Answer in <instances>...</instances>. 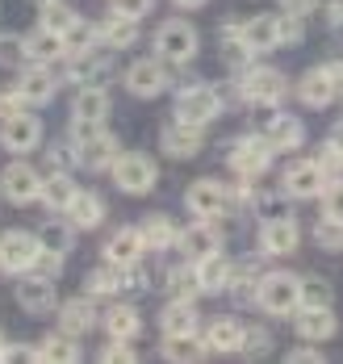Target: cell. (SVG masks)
Instances as JSON below:
<instances>
[{"label": "cell", "instance_id": "obj_1", "mask_svg": "<svg viewBox=\"0 0 343 364\" xmlns=\"http://www.w3.org/2000/svg\"><path fill=\"white\" fill-rule=\"evenodd\" d=\"M239 97L247 105H260V109H276L285 97H289V80L281 68H268V63H247L239 75Z\"/></svg>", "mask_w": 343, "mask_h": 364}, {"label": "cell", "instance_id": "obj_2", "mask_svg": "<svg viewBox=\"0 0 343 364\" xmlns=\"http://www.w3.org/2000/svg\"><path fill=\"white\" fill-rule=\"evenodd\" d=\"M256 306L272 314V318H293V310L302 306V277L298 272H264L260 277V289H256Z\"/></svg>", "mask_w": 343, "mask_h": 364}, {"label": "cell", "instance_id": "obj_3", "mask_svg": "<svg viewBox=\"0 0 343 364\" xmlns=\"http://www.w3.org/2000/svg\"><path fill=\"white\" fill-rule=\"evenodd\" d=\"M155 55L163 59V63H176V68H185L197 59V50H201V34H197V26L185 21V17H168V21H159V30H155Z\"/></svg>", "mask_w": 343, "mask_h": 364}, {"label": "cell", "instance_id": "obj_4", "mask_svg": "<svg viewBox=\"0 0 343 364\" xmlns=\"http://www.w3.org/2000/svg\"><path fill=\"white\" fill-rule=\"evenodd\" d=\"M109 176H114V184L121 193L143 197V193H151L155 184H159V164L147 151H121L114 159V168H109Z\"/></svg>", "mask_w": 343, "mask_h": 364}, {"label": "cell", "instance_id": "obj_5", "mask_svg": "<svg viewBox=\"0 0 343 364\" xmlns=\"http://www.w3.org/2000/svg\"><path fill=\"white\" fill-rule=\"evenodd\" d=\"M272 143H268L264 134H243V139H234L227 151V168L239 176V181H260L268 168H272Z\"/></svg>", "mask_w": 343, "mask_h": 364}, {"label": "cell", "instance_id": "obj_6", "mask_svg": "<svg viewBox=\"0 0 343 364\" xmlns=\"http://www.w3.org/2000/svg\"><path fill=\"white\" fill-rule=\"evenodd\" d=\"M218 113H222V92L214 84H185L176 92V122H189V126L205 130Z\"/></svg>", "mask_w": 343, "mask_h": 364}, {"label": "cell", "instance_id": "obj_7", "mask_svg": "<svg viewBox=\"0 0 343 364\" xmlns=\"http://www.w3.org/2000/svg\"><path fill=\"white\" fill-rule=\"evenodd\" d=\"M42 176L34 164H26V159H13L4 172H0V197L9 201V205H34L42 197Z\"/></svg>", "mask_w": 343, "mask_h": 364}, {"label": "cell", "instance_id": "obj_8", "mask_svg": "<svg viewBox=\"0 0 343 364\" xmlns=\"http://www.w3.org/2000/svg\"><path fill=\"white\" fill-rule=\"evenodd\" d=\"M13 92L21 97L26 109H38V105H50V101H55L59 80H55V72H50V63H26V68H17Z\"/></svg>", "mask_w": 343, "mask_h": 364}, {"label": "cell", "instance_id": "obj_9", "mask_svg": "<svg viewBox=\"0 0 343 364\" xmlns=\"http://www.w3.org/2000/svg\"><path fill=\"white\" fill-rule=\"evenodd\" d=\"M42 255V239L34 230H4L0 235V272L21 277L34 268V259Z\"/></svg>", "mask_w": 343, "mask_h": 364}, {"label": "cell", "instance_id": "obj_10", "mask_svg": "<svg viewBox=\"0 0 343 364\" xmlns=\"http://www.w3.org/2000/svg\"><path fill=\"white\" fill-rule=\"evenodd\" d=\"M121 80H126V88L138 97V101H151V97H159L168 84H172V72H168V63L159 59V55H147V59H134L126 72H121Z\"/></svg>", "mask_w": 343, "mask_h": 364}, {"label": "cell", "instance_id": "obj_11", "mask_svg": "<svg viewBox=\"0 0 343 364\" xmlns=\"http://www.w3.org/2000/svg\"><path fill=\"white\" fill-rule=\"evenodd\" d=\"M0 146L9 151V155H30V151H38L42 146V117L38 113H13V117H4L0 122Z\"/></svg>", "mask_w": 343, "mask_h": 364}, {"label": "cell", "instance_id": "obj_12", "mask_svg": "<svg viewBox=\"0 0 343 364\" xmlns=\"http://www.w3.org/2000/svg\"><path fill=\"white\" fill-rule=\"evenodd\" d=\"M230 205V188L222 181H192L185 188V210H192V218H222Z\"/></svg>", "mask_w": 343, "mask_h": 364}, {"label": "cell", "instance_id": "obj_13", "mask_svg": "<svg viewBox=\"0 0 343 364\" xmlns=\"http://www.w3.org/2000/svg\"><path fill=\"white\" fill-rule=\"evenodd\" d=\"M13 297L26 314H50L59 310V289L50 277H38V272H21L17 285H13Z\"/></svg>", "mask_w": 343, "mask_h": 364}, {"label": "cell", "instance_id": "obj_14", "mask_svg": "<svg viewBox=\"0 0 343 364\" xmlns=\"http://www.w3.org/2000/svg\"><path fill=\"white\" fill-rule=\"evenodd\" d=\"M327 181H331V176L322 172V164H318V159H298V164H289V168H285L281 188H285V197H293V201H310V197H322Z\"/></svg>", "mask_w": 343, "mask_h": 364}, {"label": "cell", "instance_id": "obj_15", "mask_svg": "<svg viewBox=\"0 0 343 364\" xmlns=\"http://www.w3.org/2000/svg\"><path fill=\"white\" fill-rule=\"evenodd\" d=\"M302 243V226L289 214H272L260 218V252L264 255H293Z\"/></svg>", "mask_w": 343, "mask_h": 364}, {"label": "cell", "instance_id": "obj_16", "mask_svg": "<svg viewBox=\"0 0 343 364\" xmlns=\"http://www.w3.org/2000/svg\"><path fill=\"white\" fill-rule=\"evenodd\" d=\"M293 327L302 335V343H327L339 331V318H335L331 306H298L293 310Z\"/></svg>", "mask_w": 343, "mask_h": 364}, {"label": "cell", "instance_id": "obj_17", "mask_svg": "<svg viewBox=\"0 0 343 364\" xmlns=\"http://www.w3.org/2000/svg\"><path fill=\"white\" fill-rule=\"evenodd\" d=\"M55 318H59V331H63V335L84 339L88 331L97 327V301H92L88 293H80V297H72V301H59Z\"/></svg>", "mask_w": 343, "mask_h": 364}, {"label": "cell", "instance_id": "obj_18", "mask_svg": "<svg viewBox=\"0 0 343 364\" xmlns=\"http://www.w3.org/2000/svg\"><path fill=\"white\" fill-rule=\"evenodd\" d=\"M176 247L189 255V259H201V255L209 252H222V230H218V218H197L192 226L180 230V239H176Z\"/></svg>", "mask_w": 343, "mask_h": 364}, {"label": "cell", "instance_id": "obj_19", "mask_svg": "<svg viewBox=\"0 0 343 364\" xmlns=\"http://www.w3.org/2000/svg\"><path fill=\"white\" fill-rule=\"evenodd\" d=\"M143 252H147V243H143V230L138 226H117L114 235L105 239V264H114V268L138 264Z\"/></svg>", "mask_w": 343, "mask_h": 364}, {"label": "cell", "instance_id": "obj_20", "mask_svg": "<svg viewBox=\"0 0 343 364\" xmlns=\"http://www.w3.org/2000/svg\"><path fill=\"white\" fill-rule=\"evenodd\" d=\"M264 139L272 143V151H276V155H281V151H302V143H305L302 117L272 109V113H268V126H264Z\"/></svg>", "mask_w": 343, "mask_h": 364}, {"label": "cell", "instance_id": "obj_21", "mask_svg": "<svg viewBox=\"0 0 343 364\" xmlns=\"http://www.w3.org/2000/svg\"><path fill=\"white\" fill-rule=\"evenodd\" d=\"M243 42L251 46V55L281 50V13H256L243 21Z\"/></svg>", "mask_w": 343, "mask_h": 364}, {"label": "cell", "instance_id": "obj_22", "mask_svg": "<svg viewBox=\"0 0 343 364\" xmlns=\"http://www.w3.org/2000/svg\"><path fill=\"white\" fill-rule=\"evenodd\" d=\"M159 146H163V155H172V159H192V155L205 146V139H201V126L172 122V126L159 130Z\"/></svg>", "mask_w": 343, "mask_h": 364}, {"label": "cell", "instance_id": "obj_23", "mask_svg": "<svg viewBox=\"0 0 343 364\" xmlns=\"http://www.w3.org/2000/svg\"><path fill=\"white\" fill-rule=\"evenodd\" d=\"M335 97H339V88H335V80H331L327 68H310L298 80V101H302L305 109H327Z\"/></svg>", "mask_w": 343, "mask_h": 364}, {"label": "cell", "instance_id": "obj_24", "mask_svg": "<svg viewBox=\"0 0 343 364\" xmlns=\"http://www.w3.org/2000/svg\"><path fill=\"white\" fill-rule=\"evenodd\" d=\"M117 155H121V143L109 130L97 134V139H88V143H76V159H80V168H88V172H109Z\"/></svg>", "mask_w": 343, "mask_h": 364}, {"label": "cell", "instance_id": "obj_25", "mask_svg": "<svg viewBox=\"0 0 343 364\" xmlns=\"http://www.w3.org/2000/svg\"><path fill=\"white\" fill-rule=\"evenodd\" d=\"M243 335H247V327L227 314V318H214L201 339L209 343V352H218V356H234V352H243Z\"/></svg>", "mask_w": 343, "mask_h": 364}, {"label": "cell", "instance_id": "obj_26", "mask_svg": "<svg viewBox=\"0 0 343 364\" xmlns=\"http://www.w3.org/2000/svg\"><path fill=\"white\" fill-rule=\"evenodd\" d=\"M192 268H197L201 293H227L230 289V272H234V264H230L222 252H209V255H201V259H192Z\"/></svg>", "mask_w": 343, "mask_h": 364}, {"label": "cell", "instance_id": "obj_27", "mask_svg": "<svg viewBox=\"0 0 343 364\" xmlns=\"http://www.w3.org/2000/svg\"><path fill=\"white\" fill-rule=\"evenodd\" d=\"M72 117H76V122H109V88H101V84H80L76 101H72Z\"/></svg>", "mask_w": 343, "mask_h": 364}, {"label": "cell", "instance_id": "obj_28", "mask_svg": "<svg viewBox=\"0 0 343 364\" xmlns=\"http://www.w3.org/2000/svg\"><path fill=\"white\" fill-rule=\"evenodd\" d=\"M201 327V314L192 301H180V297H168V306L159 310V331L163 335H197Z\"/></svg>", "mask_w": 343, "mask_h": 364}, {"label": "cell", "instance_id": "obj_29", "mask_svg": "<svg viewBox=\"0 0 343 364\" xmlns=\"http://www.w3.org/2000/svg\"><path fill=\"white\" fill-rule=\"evenodd\" d=\"M97 42L109 46V50H130L138 42V21L121 17V13H109L105 21H97Z\"/></svg>", "mask_w": 343, "mask_h": 364}, {"label": "cell", "instance_id": "obj_30", "mask_svg": "<svg viewBox=\"0 0 343 364\" xmlns=\"http://www.w3.org/2000/svg\"><path fill=\"white\" fill-rule=\"evenodd\" d=\"M26 50H30V63H63L72 50H67V38L55 34V30H34L26 34Z\"/></svg>", "mask_w": 343, "mask_h": 364}, {"label": "cell", "instance_id": "obj_31", "mask_svg": "<svg viewBox=\"0 0 343 364\" xmlns=\"http://www.w3.org/2000/svg\"><path fill=\"white\" fill-rule=\"evenodd\" d=\"M76 181H72V172H50L46 181H42V205L46 210H55V214H67V205L76 201Z\"/></svg>", "mask_w": 343, "mask_h": 364}, {"label": "cell", "instance_id": "obj_32", "mask_svg": "<svg viewBox=\"0 0 343 364\" xmlns=\"http://www.w3.org/2000/svg\"><path fill=\"white\" fill-rule=\"evenodd\" d=\"M209 356V343L197 335H163V360L172 364H201Z\"/></svg>", "mask_w": 343, "mask_h": 364}, {"label": "cell", "instance_id": "obj_33", "mask_svg": "<svg viewBox=\"0 0 343 364\" xmlns=\"http://www.w3.org/2000/svg\"><path fill=\"white\" fill-rule=\"evenodd\" d=\"M105 331H109V339H138L143 314H138L130 301H114V306L105 310Z\"/></svg>", "mask_w": 343, "mask_h": 364}, {"label": "cell", "instance_id": "obj_34", "mask_svg": "<svg viewBox=\"0 0 343 364\" xmlns=\"http://www.w3.org/2000/svg\"><path fill=\"white\" fill-rule=\"evenodd\" d=\"M67 218H72L76 230H97V226L105 222V201H101L97 193H84V188H80L76 201L67 205Z\"/></svg>", "mask_w": 343, "mask_h": 364}, {"label": "cell", "instance_id": "obj_35", "mask_svg": "<svg viewBox=\"0 0 343 364\" xmlns=\"http://www.w3.org/2000/svg\"><path fill=\"white\" fill-rule=\"evenodd\" d=\"M138 230H143V243H147V252H168V247H176V239H180L176 222L168 218V214H151V218L143 222Z\"/></svg>", "mask_w": 343, "mask_h": 364}, {"label": "cell", "instance_id": "obj_36", "mask_svg": "<svg viewBox=\"0 0 343 364\" xmlns=\"http://www.w3.org/2000/svg\"><path fill=\"white\" fill-rule=\"evenodd\" d=\"M38 239H42V247H46V252L67 255L72 247H76V226H72L67 214H63V218H46V222H42V230H38Z\"/></svg>", "mask_w": 343, "mask_h": 364}, {"label": "cell", "instance_id": "obj_37", "mask_svg": "<svg viewBox=\"0 0 343 364\" xmlns=\"http://www.w3.org/2000/svg\"><path fill=\"white\" fill-rule=\"evenodd\" d=\"M34 360H50V364H76L80 360V348L72 343V335H63V331H55V335H46L38 348H34Z\"/></svg>", "mask_w": 343, "mask_h": 364}, {"label": "cell", "instance_id": "obj_38", "mask_svg": "<svg viewBox=\"0 0 343 364\" xmlns=\"http://www.w3.org/2000/svg\"><path fill=\"white\" fill-rule=\"evenodd\" d=\"M163 285H168V297H180V301H197V297H201V281H197L192 259L189 264H180V268H172Z\"/></svg>", "mask_w": 343, "mask_h": 364}, {"label": "cell", "instance_id": "obj_39", "mask_svg": "<svg viewBox=\"0 0 343 364\" xmlns=\"http://www.w3.org/2000/svg\"><path fill=\"white\" fill-rule=\"evenodd\" d=\"M260 264L256 259H243V264H234V272H230V293L239 297V301H256V289H260Z\"/></svg>", "mask_w": 343, "mask_h": 364}, {"label": "cell", "instance_id": "obj_40", "mask_svg": "<svg viewBox=\"0 0 343 364\" xmlns=\"http://www.w3.org/2000/svg\"><path fill=\"white\" fill-rule=\"evenodd\" d=\"M76 9L72 4H63V0H50V4H38V26L42 30H55V34H67L72 26H76Z\"/></svg>", "mask_w": 343, "mask_h": 364}, {"label": "cell", "instance_id": "obj_41", "mask_svg": "<svg viewBox=\"0 0 343 364\" xmlns=\"http://www.w3.org/2000/svg\"><path fill=\"white\" fill-rule=\"evenodd\" d=\"M84 293H88V297H117V293H121V268L105 264V268L88 272V281H84Z\"/></svg>", "mask_w": 343, "mask_h": 364}, {"label": "cell", "instance_id": "obj_42", "mask_svg": "<svg viewBox=\"0 0 343 364\" xmlns=\"http://www.w3.org/2000/svg\"><path fill=\"white\" fill-rule=\"evenodd\" d=\"M314 243H318L322 252L339 255L343 252V222L339 218H318L314 222Z\"/></svg>", "mask_w": 343, "mask_h": 364}, {"label": "cell", "instance_id": "obj_43", "mask_svg": "<svg viewBox=\"0 0 343 364\" xmlns=\"http://www.w3.org/2000/svg\"><path fill=\"white\" fill-rule=\"evenodd\" d=\"M30 63V50H26V38L21 34H0V68H26Z\"/></svg>", "mask_w": 343, "mask_h": 364}, {"label": "cell", "instance_id": "obj_44", "mask_svg": "<svg viewBox=\"0 0 343 364\" xmlns=\"http://www.w3.org/2000/svg\"><path fill=\"white\" fill-rule=\"evenodd\" d=\"M80 159H76V143H50L46 146V172H72Z\"/></svg>", "mask_w": 343, "mask_h": 364}, {"label": "cell", "instance_id": "obj_45", "mask_svg": "<svg viewBox=\"0 0 343 364\" xmlns=\"http://www.w3.org/2000/svg\"><path fill=\"white\" fill-rule=\"evenodd\" d=\"M331 301H335L331 281H322V277H302V306H331Z\"/></svg>", "mask_w": 343, "mask_h": 364}, {"label": "cell", "instance_id": "obj_46", "mask_svg": "<svg viewBox=\"0 0 343 364\" xmlns=\"http://www.w3.org/2000/svg\"><path fill=\"white\" fill-rule=\"evenodd\" d=\"M268 352H272V335H268L264 327H247V335H243V356L260 360V356H268Z\"/></svg>", "mask_w": 343, "mask_h": 364}, {"label": "cell", "instance_id": "obj_47", "mask_svg": "<svg viewBox=\"0 0 343 364\" xmlns=\"http://www.w3.org/2000/svg\"><path fill=\"white\" fill-rule=\"evenodd\" d=\"M305 42V17L281 13V46H302Z\"/></svg>", "mask_w": 343, "mask_h": 364}, {"label": "cell", "instance_id": "obj_48", "mask_svg": "<svg viewBox=\"0 0 343 364\" xmlns=\"http://www.w3.org/2000/svg\"><path fill=\"white\" fill-rule=\"evenodd\" d=\"M322 218L343 222V181H327V188H322Z\"/></svg>", "mask_w": 343, "mask_h": 364}, {"label": "cell", "instance_id": "obj_49", "mask_svg": "<svg viewBox=\"0 0 343 364\" xmlns=\"http://www.w3.org/2000/svg\"><path fill=\"white\" fill-rule=\"evenodd\" d=\"M30 272H38V277H50V281H55V277L63 272V255H59V252H46V247H42V255L34 259V268H30Z\"/></svg>", "mask_w": 343, "mask_h": 364}, {"label": "cell", "instance_id": "obj_50", "mask_svg": "<svg viewBox=\"0 0 343 364\" xmlns=\"http://www.w3.org/2000/svg\"><path fill=\"white\" fill-rule=\"evenodd\" d=\"M109 4H114V13H121V17H134V21H143V17L155 9V0H109Z\"/></svg>", "mask_w": 343, "mask_h": 364}, {"label": "cell", "instance_id": "obj_51", "mask_svg": "<svg viewBox=\"0 0 343 364\" xmlns=\"http://www.w3.org/2000/svg\"><path fill=\"white\" fill-rule=\"evenodd\" d=\"M101 360L105 364H114V360H121V364H130V360H138V352L130 348V339H114L105 352H101Z\"/></svg>", "mask_w": 343, "mask_h": 364}, {"label": "cell", "instance_id": "obj_52", "mask_svg": "<svg viewBox=\"0 0 343 364\" xmlns=\"http://www.w3.org/2000/svg\"><path fill=\"white\" fill-rule=\"evenodd\" d=\"M322 17H327V30L343 38V0H322Z\"/></svg>", "mask_w": 343, "mask_h": 364}, {"label": "cell", "instance_id": "obj_53", "mask_svg": "<svg viewBox=\"0 0 343 364\" xmlns=\"http://www.w3.org/2000/svg\"><path fill=\"white\" fill-rule=\"evenodd\" d=\"M285 360H289V364H322L327 356H322V352H318L314 343H305V348H293V352H289Z\"/></svg>", "mask_w": 343, "mask_h": 364}, {"label": "cell", "instance_id": "obj_54", "mask_svg": "<svg viewBox=\"0 0 343 364\" xmlns=\"http://www.w3.org/2000/svg\"><path fill=\"white\" fill-rule=\"evenodd\" d=\"M318 4H322V0H281V9H285V13H298V17L318 13Z\"/></svg>", "mask_w": 343, "mask_h": 364}, {"label": "cell", "instance_id": "obj_55", "mask_svg": "<svg viewBox=\"0 0 343 364\" xmlns=\"http://www.w3.org/2000/svg\"><path fill=\"white\" fill-rule=\"evenodd\" d=\"M327 72H331V80H335V88H339V97H343V59H331V63H322Z\"/></svg>", "mask_w": 343, "mask_h": 364}, {"label": "cell", "instance_id": "obj_56", "mask_svg": "<svg viewBox=\"0 0 343 364\" xmlns=\"http://www.w3.org/2000/svg\"><path fill=\"white\" fill-rule=\"evenodd\" d=\"M327 146H331L335 155H343V122H339V126H331V134H327Z\"/></svg>", "mask_w": 343, "mask_h": 364}, {"label": "cell", "instance_id": "obj_57", "mask_svg": "<svg viewBox=\"0 0 343 364\" xmlns=\"http://www.w3.org/2000/svg\"><path fill=\"white\" fill-rule=\"evenodd\" d=\"M172 4H176V9H205L209 0H172Z\"/></svg>", "mask_w": 343, "mask_h": 364}, {"label": "cell", "instance_id": "obj_58", "mask_svg": "<svg viewBox=\"0 0 343 364\" xmlns=\"http://www.w3.org/2000/svg\"><path fill=\"white\" fill-rule=\"evenodd\" d=\"M9 356V339H4V331H0V360Z\"/></svg>", "mask_w": 343, "mask_h": 364}, {"label": "cell", "instance_id": "obj_59", "mask_svg": "<svg viewBox=\"0 0 343 364\" xmlns=\"http://www.w3.org/2000/svg\"><path fill=\"white\" fill-rule=\"evenodd\" d=\"M34 4H50V0H34Z\"/></svg>", "mask_w": 343, "mask_h": 364}]
</instances>
